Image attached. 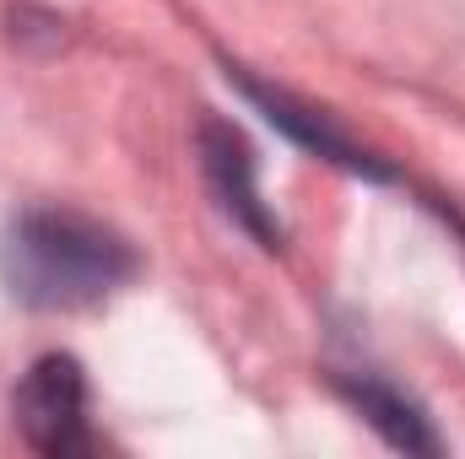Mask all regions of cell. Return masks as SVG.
I'll return each instance as SVG.
<instances>
[{"mask_svg":"<svg viewBox=\"0 0 465 459\" xmlns=\"http://www.w3.org/2000/svg\"><path fill=\"white\" fill-rule=\"evenodd\" d=\"M341 395H347L351 405L395 444V449H406V454H439V438H433V427H428V416L411 405V400H401L390 384H373V378H347L341 384Z\"/></svg>","mask_w":465,"mask_h":459,"instance_id":"5","label":"cell"},{"mask_svg":"<svg viewBox=\"0 0 465 459\" xmlns=\"http://www.w3.org/2000/svg\"><path fill=\"white\" fill-rule=\"evenodd\" d=\"M201 162H206V179H212V190H217V200H223V211L232 222L249 228L265 249H282V228L271 222V211L260 200V184H254L249 141L232 124H223V119H206L201 124Z\"/></svg>","mask_w":465,"mask_h":459,"instance_id":"3","label":"cell"},{"mask_svg":"<svg viewBox=\"0 0 465 459\" xmlns=\"http://www.w3.org/2000/svg\"><path fill=\"white\" fill-rule=\"evenodd\" d=\"M16 427L22 438L38 449V454L71 459L93 449V433H87V378H82V362L54 351V356H38L33 373L16 384Z\"/></svg>","mask_w":465,"mask_h":459,"instance_id":"2","label":"cell"},{"mask_svg":"<svg viewBox=\"0 0 465 459\" xmlns=\"http://www.w3.org/2000/svg\"><path fill=\"white\" fill-rule=\"evenodd\" d=\"M0 276L27 308H93L135 276L130 243L76 211H27L0 243Z\"/></svg>","mask_w":465,"mask_h":459,"instance_id":"1","label":"cell"},{"mask_svg":"<svg viewBox=\"0 0 465 459\" xmlns=\"http://www.w3.org/2000/svg\"><path fill=\"white\" fill-rule=\"evenodd\" d=\"M238 82H243V93H249V98L265 109V119H271L276 130H287L298 146H309V151H320V157L341 162V168H351V173H368V179H390V173H384V168H379L368 151H357V146H351V141H347V135H341V130H336V124H331L325 114H314V109L292 103L287 93H271V87H260L254 76H238Z\"/></svg>","mask_w":465,"mask_h":459,"instance_id":"4","label":"cell"}]
</instances>
